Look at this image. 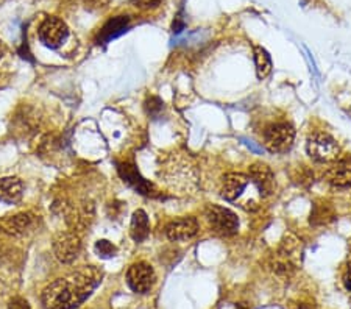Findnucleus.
I'll use <instances>...</instances> for the list:
<instances>
[{
    "mask_svg": "<svg viewBox=\"0 0 351 309\" xmlns=\"http://www.w3.org/2000/svg\"><path fill=\"white\" fill-rule=\"evenodd\" d=\"M332 214L328 211V208L324 205H315L313 214H311V223L314 225H325L328 221H331Z\"/></svg>",
    "mask_w": 351,
    "mask_h": 309,
    "instance_id": "aec40b11",
    "label": "nucleus"
},
{
    "mask_svg": "<svg viewBox=\"0 0 351 309\" xmlns=\"http://www.w3.org/2000/svg\"><path fill=\"white\" fill-rule=\"evenodd\" d=\"M67 25L60 18H47L39 27V39L50 49L60 47L67 38Z\"/></svg>",
    "mask_w": 351,
    "mask_h": 309,
    "instance_id": "9d476101",
    "label": "nucleus"
},
{
    "mask_svg": "<svg viewBox=\"0 0 351 309\" xmlns=\"http://www.w3.org/2000/svg\"><path fill=\"white\" fill-rule=\"evenodd\" d=\"M308 155L317 162H332L339 156V145L330 134L315 133L308 139Z\"/></svg>",
    "mask_w": 351,
    "mask_h": 309,
    "instance_id": "423d86ee",
    "label": "nucleus"
},
{
    "mask_svg": "<svg viewBox=\"0 0 351 309\" xmlns=\"http://www.w3.org/2000/svg\"><path fill=\"white\" fill-rule=\"evenodd\" d=\"M84 3V7H88L90 10H99V8H104L106 5L110 3V0H82Z\"/></svg>",
    "mask_w": 351,
    "mask_h": 309,
    "instance_id": "b1692460",
    "label": "nucleus"
},
{
    "mask_svg": "<svg viewBox=\"0 0 351 309\" xmlns=\"http://www.w3.org/2000/svg\"><path fill=\"white\" fill-rule=\"evenodd\" d=\"M145 108H147V112H149V116H152V117H154V119H156V117L160 116L161 112H162V110H164V103H162L161 99L150 97L149 100H147Z\"/></svg>",
    "mask_w": 351,
    "mask_h": 309,
    "instance_id": "4be33fe9",
    "label": "nucleus"
},
{
    "mask_svg": "<svg viewBox=\"0 0 351 309\" xmlns=\"http://www.w3.org/2000/svg\"><path fill=\"white\" fill-rule=\"evenodd\" d=\"M295 130L286 122L270 125L264 133V145L271 153H285L292 147Z\"/></svg>",
    "mask_w": 351,
    "mask_h": 309,
    "instance_id": "39448f33",
    "label": "nucleus"
},
{
    "mask_svg": "<svg viewBox=\"0 0 351 309\" xmlns=\"http://www.w3.org/2000/svg\"><path fill=\"white\" fill-rule=\"evenodd\" d=\"M241 309H245V308H241Z\"/></svg>",
    "mask_w": 351,
    "mask_h": 309,
    "instance_id": "c85d7f7f",
    "label": "nucleus"
},
{
    "mask_svg": "<svg viewBox=\"0 0 351 309\" xmlns=\"http://www.w3.org/2000/svg\"><path fill=\"white\" fill-rule=\"evenodd\" d=\"M35 223V217L30 212H19L14 216H5L0 219V232L10 236H24Z\"/></svg>",
    "mask_w": 351,
    "mask_h": 309,
    "instance_id": "f8f14e48",
    "label": "nucleus"
},
{
    "mask_svg": "<svg viewBox=\"0 0 351 309\" xmlns=\"http://www.w3.org/2000/svg\"><path fill=\"white\" fill-rule=\"evenodd\" d=\"M132 3L139 10H155L162 3V0H132Z\"/></svg>",
    "mask_w": 351,
    "mask_h": 309,
    "instance_id": "5701e85b",
    "label": "nucleus"
},
{
    "mask_svg": "<svg viewBox=\"0 0 351 309\" xmlns=\"http://www.w3.org/2000/svg\"><path fill=\"white\" fill-rule=\"evenodd\" d=\"M10 309H32V308L24 299H21V297H16V299L11 300Z\"/></svg>",
    "mask_w": 351,
    "mask_h": 309,
    "instance_id": "393cba45",
    "label": "nucleus"
},
{
    "mask_svg": "<svg viewBox=\"0 0 351 309\" xmlns=\"http://www.w3.org/2000/svg\"><path fill=\"white\" fill-rule=\"evenodd\" d=\"M82 250L80 236L72 232H61L53 239V253L56 260L71 264L77 260L78 253Z\"/></svg>",
    "mask_w": 351,
    "mask_h": 309,
    "instance_id": "6e6552de",
    "label": "nucleus"
},
{
    "mask_svg": "<svg viewBox=\"0 0 351 309\" xmlns=\"http://www.w3.org/2000/svg\"><path fill=\"white\" fill-rule=\"evenodd\" d=\"M95 251H97L99 256L101 258H112L116 255V247L112 245L110 240L101 239L97 240V244H95Z\"/></svg>",
    "mask_w": 351,
    "mask_h": 309,
    "instance_id": "412c9836",
    "label": "nucleus"
},
{
    "mask_svg": "<svg viewBox=\"0 0 351 309\" xmlns=\"http://www.w3.org/2000/svg\"><path fill=\"white\" fill-rule=\"evenodd\" d=\"M248 177H250L253 180V183L256 184V188L259 189V193H261L263 199L264 197H269L275 193V188H276L275 177L269 166H265V164L250 166Z\"/></svg>",
    "mask_w": 351,
    "mask_h": 309,
    "instance_id": "4468645a",
    "label": "nucleus"
},
{
    "mask_svg": "<svg viewBox=\"0 0 351 309\" xmlns=\"http://www.w3.org/2000/svg\"><path fill=\"white\" fill-rule=\"evenodd\" d=\"M117 169H119V173H121V177L123 178V182L128 183L130 186L134 188L138 193L144 194V195H155L156 194L155 188L139 175V172L136 171V167L133 164L122 162V164H119Z\"/></svg>",
    "mask_w": 351,
    "mask_h": 309,
    "instance_id": "2eb2a0df",
    "label": "nucleus"
},
{
    "mask_svg": "<svg viewBox=\"0 0 351 309\" xmlns=\"http://www.w3.org/2000/svg\"><path fill=\"white\" fill-rule=\"evenodd\" d=\"M343 283H345V289H347L350 299H351V275H347V277L343 278Z\"/></svg>",
    "mask_w": 351,
    "mask_h": 309,
    "instance_id": "a878e982",
    "label": "nucleus"
},
{
    "mask_svg": "<svg viewBox=\"0 0 351 309\" xmlns=\"http://www.w3.org/2000/svg\"><path fill=\"white\" fill-rule=\"evenodd\" d=\"M348 275H351V256H350V272H348Z\"/></svg>",
    "mask_w": 351,
    "mask_h": 309,
    "instance_id": "cd10ccee",
    "label": "nucleus"
},
{
    "mask_svg": "<svg viewBox=\"0 0 351 309\" xmlns=\"http://www.w3.org/2000/svg\"><path fill=\"white\" fill-rule=\"evenodd\" d=\"M24 195V183L18 177L0 178V200L14 205Z\"/></svg>",
    "mask_w": 351,
    "mask_h": 309,
    "instance_id": "dca6fc26",
    "label": "nucleus"
},
{
    "mask_svg": "<svg viewBox=\"0 0 351 309\" xmlns=\"http://www.w3.org/2000/svg\"><path fill=\"white\" fill-rule=\"evenodd\" d=\"M220 193L226 201L236 203L247 211H256L263 199L253 180L243 173H228L222 180Z\"/></svg>",
    "mask_w": 351,
    "mask_h": 309,
    "instance_id": "f03ea898",
    "label": "nucleus"
},
{
    "mask_svg": "<svg viewBox=\"0 0 351 309\" xmlns=\"http://www.w3.org/2000/svg\"><path fill=\"white\" fill-rule=\"evenodd\" d=\"M156 275L154 267L147 262H136L127 272V283L138 294H147L154 288Z\"/></svg>",
    "mask_w": 351,
    "mask_h": 309,
    "instance_id": "1a4fd4ad",
    "label": "nucleus"
},
{
    "mask_svg": "<svg viewBox=\"0 0 351 309\" xmlns=\"http://www.w3.org/2000/svg\"><path fill=\"white\" fill-rule=\"evenodd\" d=\"M254 64H256V74L261 80L271 72V60L263 47H254Z\"/></svg>",
    "mask_w": 351,
    "mask_h": 309,
    "instance_id": "6ab92c4d",
    "label": "nucleus"
},
{
    "mask_svg": "<svg viewBox=\"0 0 351 309\" xmlns=\"http://www.w3.org/2000/svg\"><path fill=\"white\" fill-rule=\"evenodd\" d=\"M325 180L334 188L351 186V158L334 161L325 173Z\"/></svg>",
    "mask_w": 351,
    "mask_h": 309,
    "instance_id": "ddd939ff",
    "label": "nucleus"
},
{
    "mask_svg": "<svg viewBox=\"0 0 351 309\" xmlns=\"http://www.w3.org/2000/svg\"><path fill=\"white\" fill-rule=\"evenodd\" d=\"M303 244L297 236L287 234L281 240L274 258V267L278 273H292L302 262Z\"/></svg>",
    "mask_w": 351,
    "mask_h": 309,
    "instance_id": "7ed1b4c3",
    "label": "nucleus"
},
{
    "mask_svg": "<svg viewBox=\"0 0 351 309\" xmlns=\"http://www.w3.org/2000/svg\"><path fill=\"white\" fill-rule=\"evenodd\" d=\"M206 219L214 232L222 236H233L239 230V221L233 211L219 205H209L206 208Z\"/></svg>",
    "mask_w": 351,
    "mask_h": 309,
    "instance_id": "0eeeda50",
    "label": "nucleus"
},
{
    "mask_svg": "<svg viewBox=\"0 0 351 309\" xmlns=\"http://www.w3.org/2000/svg\"><path fill=\"white\" fill-rule=\"evenodd\" d=\"M127 24H128V18H125V16H119V18H114L104 27L100 38L104 39V41H110V39L116 38L121 35V33L125 32Z\"/></svg>",
    "mask_w": 351,
    "mask_h": 309,
    "instance_id": "a211bd4d",
    "label": "nucleus"
},
{
    "mask_svg": "<svg viewBox=\"0 0 351 309\" xmlns=\"http://www.w3.org/2000/svg\"><path fill=\"white\" fill-rule=\"evenodd\" d=\"M101 281V272L97 267L86 266L78 269L66 278H58L50 283L43 292L45 309H73L93 294Z\"/></svg>",
    "mask_w": 351,
    "mask_h": 309,
    "instance_id": "f257e3e1",
    "label": "nucleus"
},
{
    "mask_svg": "<svg viewBox=\"0 0 351 309\" xmlns=\"http://www.w3.org/2000/svg\"><path fill=\"white\" fill-rule=\"evenodd\" d=\"M198 233V222L194 217H181L177 221H172L166 227L167 238L173 243H181V240H189L195 238Z\"/></svg>",
    "mask_w": 351,
    "mask_h": 309,
    "instance_id": "9b49d317",
    "label": "nucleus"
},
{
    "mask_svg": "<svg viewBox=\"0 0 351 309\" xmlns=\"http://www.w3.org/2000/svg\"><path fill=\"white\" fill-rule=\"evenodd\" d=\"M3 56V46H2V42H0V58H2Z\"/></svg>",
    "mask_w": 351,
    "mask_h": 309,
    "instance_id": "bb28decb",
    "label": "nucleus"
},
{
    "mask_svg": "<svg viewBox=\"0 0 351 309\" xmlns=\"http://www.w3.org/2000/svg\"><path fill=\"white\" fill-rule=\"evenodd\" d=\"M150 233V225H149V217H147L145 211L138 210L133 212L132 217V225H130V234H132L133 240L136 243H143L147 239V236Z\"/></svg>",
    "mask_w": 351,
    "mask_h": 309,
    "instance_id": "f3484780",
    "label": "nucleus"
},
{
    "mask_svg": "<svg viewBox=\"0 0 351 309\" xmlns=\"http://www.w3.org/2000/svg\"><path fill=\"white\" fill-rule=\"evenodd\" d=\"M164 178H166L169 186L180 190H191L197 183L194 169L184 160H172L167 162L166 169H164Z\"/></svg>",
    "mask_w": 351,
    "mask_h": 309,
    "instance_id": "20e7f679",
    "label": "nucleus"
}]
</instances>
